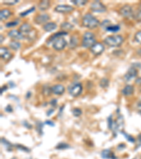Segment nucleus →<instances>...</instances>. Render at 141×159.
I'll use <instances>...</instances> for the list:
<instances>
[{
  "instance_id": "f257e3e1",
  "label": "nucleus",
  "mask_w": 141,
  "mask_h": 159,
  "mask_svg": "<svg viewBox=\"0 0 141 159\" xmlns=\"http://www.w3.org/2000/svg\"><path fill=\"white\" fill-rule=\"evenodd\" d=\"M82 25L87 28L94 29L100 25V21L93 14H86L82 18Z\"/></svg>"
},
{
  "instance_id": "f03ea898",
  "label": "nucleus",
  "mask_w": 141,
  "mask_h": 159,
  "mask_svg": "<svg viewBox=\"0 0 141 159\" xmlns=\"http://www.w3.org/2000/svg\"><path fill=\"white\" fill-rule=\"evenodd\" d=\"M124 38L119 35L107 36L104 39V43L107 46L111 47H118L121 46L124 43Z\"/></svg>"
},
{
  "instance_id": "7ed1b4c3",
  "label": "nucleus",
  "mask_w": 141,
  "mask_h": 159,
  "mask_svg": "<svg viewBox=\"0 0 141 159\" xmlns=\"http://www.w3.org/2000/svg\"><path fill=\"white\" fill-rule=\"evenodd\" d=\"M96 43L95 36L93 33L87 31L83 34V40H82V47L84 48L90 49Z\"/></svg>"
},
{
  "instance_id": "20e7f679",
  "label": "nucleus",
  "mask_w": 141,
  "mask_h": 159,
  "mask_svg": "<svg viewBox=\"0 0 141 159\" xmlns=\"http://www.w3.org/2000/svg\"><path fill=\"white\" fill-rule=\"evenodd\" d=\"M82 91H83V86L79 82H74L68 87L69 94L73 97H77L79 96L82 93Z\"/></svg>"
},
{
  "instance_id": "39448f33",
  "label": "nucleus",
  "mask_w": 141,
  "mask_h": 159,
  "mask_svg": "<svg viewBox=\"0 0 141 159\" xmlns=\"http://www.w3.org/2000/svg\"><path fill=\"white\" fill-rule=\"evenodd\" d=\"M90 10L96 13H104L107 11V7L101 1L96 0L90 4Z\"/></svg>"
},
{
  "instance_id": "423d86ee",
  "label": "nucleus",
  "mask_w": 141,
  "mask_h": 159,
  "mask_svg": "<svg viewBox=\"0 0 141 159\" xmlns=\"http://www.w3.org/2000/svg\"><path fill=\"white\" fill-rule=\"evenodd\" d=\"M67 45V42L63 37L56 38L52 43V47L54 50L60 51L64 50Z\"/></svg>"
},
{
  "instance_id": "0eeeda50",
  "label": "nucleus",
  "mask_w": 141,
  "mask_h": 159,
  "mask_svg": "<svg viewBox=\"0 0 141 159\" xmlns=\"http://www.w3.org/2000/svg\"><path fill=\"white\" fill-rule=\"evenodd\" d=\"M119 12L121 15L126 19H129V18H131L132 16H134L133 9L129 5H124V7H122L120 9Z\"/></svg>"
},
{
  "instance_id": "6e6552de",
  "label": "nucleus",
  "mask_w": 141,
  "mask_h": 159,
  "mask_svg": "<svg viewBox=\"0 0 141 159\" xmlns=\"http://www.w3.org/2000/svg\"><path fill=\"white\" fill-rule=\"evenodd\" d=\"M74 10V7L67 4H59L54 8V11L56 12L61 13V14H69V13L72 12Z\"/></svg>"
},
{
  "instance_id": "1a4fd4ad",
  "label": "nucleus",
  "mask_w": 141,
  "mask_h": 159,
  "mask_svg": "<svg viewBox=\"0 0 141 159\" xmlns=\"http://www.w3.org/2000/svg\"><path fill=\"white\" fill-rule=\"evenodd\" d=\"M90 50V52L93 54L95 56H98L100 55L104 51V46L101 43H96Z\"/></svg>"
},
{
  "instance_id": "9d476101",
  "label": "nucleus",
  "mask_w": 141,
  "mask_h": 159,
  "mask_svg": "<svg viewBox=\"0 0 141 159\" xmlns=\"http://www.w3.org/2000/svg\"><path fill=\"white\" fill-rule=\"evenodd\" d=\"M49 16L47 14H38L34 18V22L36 24L40 25V24H44V23H47V21H49Z\"/></svg>"
},
{
  "instance_id": "9b49d317",
  "label": "nucleus",
  "mask_w": 141,
  "mask_h": 159,
  "mask_svg": "<svg viewBox=\"0 0 141 159\" xmlns=\"http://www.w3.org/2000/svg\"><path fill=\"white\" fill-rule=\"evenodd\" d=\"M137 74H138V70L135 68V67H131L129 68L128 72L126 73L124 75V78L126 81H131L133 78H135L136 77Z\"/></svg>"
},
{
  "instance_id": "f8f14e48",
  "label": "nucleus",
  "mask_w": 141,
  "mask_h": 159,
  "mask_svg": "<svg viewBox=\"0 0 141 159\" xmlns=\"http://www.w3.org/2000/svg\"><path fill=\"white\" fill-rule=\"evenodd\" d=\"M0 56H1V59L6 60V61L10 60L12 57V53L10 52L9 49L4 47H1L0 48Z\"/></svg>"
},
{
  "instance_id": "ddd939ff",
  "label": "nucleus",
  "mask_w": 141,
  "mask_h": 159,
  "mask_svg": "<svg viewBox=\"0 0 141 159\" xmlns=\"http://www.w3.org/2000/svg\"><path fill=\"white\" fill-rule=\"evenodd\" d=\"M8 36L14 40H22L24 38V36L19 30H12L8 33Z\"/></svg>"
},
{
  "instance_id": "4468645a",
  "label": "nucleus",
  "mask_w": 141,
  "mask_h": 159,
  "mask_svg": "<svg viewBox=\"0 0 141 159\" xmlns=\"http://www.w3.org/2000/svg\"><path fill=\"white\" fill-rule=\"evenodd\" d=\"M31 30H32V25H30L28 23H23L19 28V31L21 32L23 36L29 34L31 32Z\"/></svg>"
},
{
  "instance_id": "2eb2a0df",
  "label": "nucleus",
  "mask_w": 141,
  "mask_h": 159,
  "mask_svg": "<svg viewBox=\"0 0 141 159\" xmlns=\"http://www.w3.org/2000/svg\"><path fill=\"white\" fill-rule=\"evenodd\" d=\"M57 28V25L54 22H47V23L43 25V28L46 32H52Z\"/></svg>"
},
{
  "instance_id": "dca6fc26",
  "label": "nucleus",
  "mask_w": 141,
  "mask_h": 159,
  "mask_svg": "<svg viewBox=\"0 0 141 159\" xmlns=\"http://www.w3.org/2000/svg\"><path fill=\"white\" fill-rule=\"evenodd\" d=\"M64 91V87L61 84H56L52 87V92L56 95H62Z\"/></svg>"
},
{
  "instance_id": "f3484780",
  "label": "nucleus",
  "mask_w": 141,
  "mask_h": 159,
  "mask_svg": "<svg viewBox=\"0 0 141 159\" xmlns=\"http://www.w3.org/2000/svg\"><path fill=\"white\" fill-rule=\"evenodd\" d=\"M68 34V32H66V31H60V32H57L55 34L52 35V36H50V37L49 38V39H47V43H53V41H54V40L56 39V38H61L63 37V36H67V35Z\"/></svg>"
},
{
  "instance_id": "a211bd4d",
  "label": "nucleus",
  "mask_w": 141,
  "mask_h": 159,
  "mask_svg": "<svg viewBox=\"0 0 141 159\" xmlns=\"http://www.w3.org/2000/svg\"><path fill=\"white\" fill-rule=\"evenodd\" d=\"M101 156L102 158L104 159H117L116 157L115 156L114 153L111 151H110V150L108 149L102 151Z\"/></svg>"
},
{
  "instance_id": "6ab92c4d",
  "label": "nucleus",
  "mask_w": 141,
  "mask_h": 159,
  "mask_svg": "<svg viewBox=\"0 0 141 159\" xmlns=\"http://www.w3.org/2000/svg\"><path fill=\"white\" fill-rule=\"evenodd\" d=\"M50 7V1L47 0H44V1H40V3L38 4V9L40 11H46Z\"/></svg>"
},
{
  "instance_id": "aec40b11",
  "label": "nucleus",
  "mask_w": 141,
  "mask_h": 159,
  "mask_svg": "<svg viewBox=\"0 0 141 159\" xmlns=\"http://www.w3.org/2000/svg\"><path fill=\"white\" fill-rule=\"evenodd\" d=\"M133 91H134V88H133V86L127 85L122 89L121 93L123 95H124V96H131V94H133Z\"/></svg>"
},
{
  "instance_id": "412c9836",
  "label": "nucleus",
  "mask_w": 141,
  "mask_h": 159,
  "mask_svg": "<svg viewBox=\"0 0 141 159\" xmlns=\"http://www.w3.org/2000/svg\"><path fill=\"white\" fill-rule=\"evenodd\" d=\"M11 16H12V12L7 9H1L0 11V19L1 21L8 19Z\"/></svg>"
},
{
  "instance_id": "4be33fe9",
  "label": "nucleus",
  "mask_w": 141,
  "mask_h": 159,
  "mask_svg": "<svg viewBox=\"0 0 141 159\" xmlns=\"http://www.w3.org/2000/svg\"><path fill=\"white\" fill-rule=\"evenodd\" d=\"M61 28L63 31L67 32V30H71L74 29V25L69 22H63L61 24Z\"/></svg>"
},
{
  "instance_id": "5701e85b",
  "label": "nucleus",
  "mask_w": 141,
  "mask_h": 159,
  "mask_svg": "<svg viewBox=\"0 0 141 159\" xmlns=\"http://www.w3.org/2000/svg\"><path fill=\"white\" fill-rule=\"evenodd\" d=\"M21 43L19 42L16 41H11L9 44V46L13 50H18L21 47Z\"/></svg>"
},
{
  "instance_id": "b1692460",
  "label": "nucleus",
  "mask_w": 141,
  "mask_h": 159,
  "mask_svg": "<svg viewBox=\"0 0 141 159\" xmlns=\"http://www.w3.org/2000/svg\"><path fill=\"white\" fill-rule=\"evenodd\" d=\"M78 43V38H76V36H72L70 38V43H69V47L71 49H74L75 47H77Z\"/></svg>"
},
{
  "instance_id": "393cba45",
  "label": "nucleus",
  "mask_w": 141,
  "mask_h": 159,
  "mask_svg": "<svg viewBox=\"0 0 141 159\" xmlns=\"http://www.w3.org/2000/svg\"><path fill=\"white\" fill-rule=\"evenodd\" d=\"M71 2L76 6L80 7L86 4L87 2V0H71Z\"/></svg>"
},
{
  "instance_id": "a878e982",
  "label": "nucleus",
  "mask_w": 141,
  "mask_h": 159,
  "mask_svg": "<svg viewBox=\"0 0 141 159\" xmlns=\"http://www.w3.org/2000/svg\"><path fill=\"white\" fill-rule=\"evenodd\" d=\"M105 30L109 32H117L120 30V26L119 25H111Z\"/></svg>"
},
{
  "instance_id": "bb28decb",
  "label": "nucleus",
  "mask_w": 141,
  "mask_h": 159,
  "mask_svg": "<svg viewBox=\"0 0 141 159\" xmlns=\"http://www.w3.org/2000/svg\"><path fill=\"white\" fill-rule=\"evenodd\" d=\"M109 81L108 78H103L100 80V85L102 88H107L109 86Z\"/></svg>"
},
{
  "instance_id": "cd10ccee",
  "label": "nucleus",
  "mask_w": 141,
  "mask_h": 159,
  "mask_svg": "<svg viewBox=\"0 0 141 159\" xmlns=\"http://www.w3.org/2000/svg\"><path fill=\"white\" fill-rule=\"evenodd\" d=\"M70 148V146L67 143H64V142H61V143L58 144V145L56 147V149H59V150H63V149H67Z\"/></svg>"
},
{
  "instance_id": "c85d7f7f",
  "label": "nucleus",
  "mask_w": 141,
  "mask_h": 159,
  "mask_svg": "<svg viewBox=\"0 0 141 159\" xmlns=\"http://www.w3.org/2000/svg\"><path fill=\"white\" fill-rule=\"evenodd\" d=\"M43 93L44 95H45V96H49V95H50L51 93H52V88L49 87V86L45 85L43 88Z\"/></svg>"
},
{
  "instance_id": "c756f323",
  "label": "nucleus",
  "mask_w": 141,
  "mask_h": 159,
  "mask_svg": "<svg viewBox=\"0 0 141 159\" xmlns=\"http://www.w3.org/2000/svg\"><path fill=\"white\" fill-rule=\"evenodd\" d=\"M35 10V7H32L31 8L25 11V12H21V14H20V16H21V17H24V16L28 15V14H30L32 12H33Z\"/></svg>"
},
{
  "instance_id": "7c9ffc66",
  "label": "nucleus",
  "mask_w": 141,
  "mask_h": 159,
  "mask_svg": "<svg viewBox=\"0 0 141 159\" xmlns=\"http://www.w3.org/2000/svg\"><path fill=\"white\" fill-rule=\"evenodd\" d=\"M121 133L124 135V136H125V138L128 141H129V142H131V143H135V139L133 137V136H130V135H129L128 134H126V133L124 132V131H121Z\"/></svg>"
},
{
  "instance_id": "2f4dec72",
  "label": "nucleus",
  "mask_w": 141,
  "mask_h": 159,
  "mask_svg": "<svg viewBox=\"0 0 141 159\" xmlns=\"http://www.w3.org/2000/svg\"><path fill=\"white\" fill-rule=\"evenodd\" d=\"M111 25V23L110 21H109V20H104V21H103L101 23V26L104 29H106L108 27L110 26V25Z\"/></svg>"
},
{
  "instance_id": "473e14b6",
  "label": "nucleus",
  "mask_w": 141,
  "mask_h": 159,
  "mask_svg": "<svg viewBox=\"0 0 141 159\" xmlns=\"http://www.w3.org/2000/svg\"><path fill=\"white\" fill-rule=\"evenodd\" d=\"M134 40L136 43H141V30H139L135 33Z\"/></svg>"
},
{
  "instance_id": "72a5a7b5",
  "label": "nucleus",
  "mask_w": 141,
  "mask_h": 159,
  "mask_svg": "<svg viewBox=\"0 0 141 159\" xmlns=\"http://www.w3.org/2000/svg\"><path fill=\"white\" fill-rule=\"evenodd\" d=\"M72 113L75 117H79L82 115V110L79 108H74L72 110Z\"/></svg>"
},
{
  "instance_id": "f704fd0d",
  "label": "nucleus",
  "mask_w": 141,
  "mask_h": 159,
  "mask_svg": "<svg viewBox=\"0 0 141 159\" xmlns=\"http://www.w3.org/2000/svg\"><path fill=\"white\" fill-rule=\"evenodd\" d=\"M19 21L9 22V23H6V27H7V28H12V27L16 26V25L19 24Z\"/></svg>"
},
{
  "instance_id": "c9c22d12",
  "label": "nucleus",
  "mask_w": 141,
  "mask_h": 159,
  "mask_svg": "<svg viewBox=\"0 0 141 159\" xmlns=\"http://www.w3.org/2000/svg\"><path fill=\"white\" fill-rule=\"evenodd\" d=\"M1 143H2L4 145H5V147H6L7 148H9V149H12L13 145L10 143L9 142L7 141L6 139H1Z\"/></svg>"
},
{
  "instance_id": "e433bc0d",
  "label": "nucleus",
  "mask_w": 141,
  "mask_h": 159,
  "mask_svg": "<svg viewBox=\"0 0 141 159\" xmlns=\"http://www.w3.org/2000/svg\"><path fill=\"white\" fill-rule=\"evenodd\" d=\"M134 18L135 19L137 20L138 21L141 22V7L140 9H139L138 12H137L135 14H134Z\"/></svg>"
},
{
  "instance_id": "4c0bfd02",
  "label": "nucleus",
  "mask_w": 141,
  "mask_h": 159,
  "mask_svg": "<svg viewBox=\"0 0 141 159\" xmlns=\"http://www.w3.org/2000/svg\"><path fill=\"white\" fill-rule=\"evenodd\" d=\"M16 147H17L18 149L22 150V151H25V152H29V151H30V149H28L27 147H23V146H22V145H19V144H17V145H16Z\"/></svg>"
},
{
  "instance_id": "58836bf2",
  "label": "nucleus",
  "mask_w": 141,
  "mask_h": 159,
  "mask_svg": "<svg viewBox=\"0 0 141 159\" xmlns=\"http://www.w3.org/2000/svg\"><path fill=\"white\" fill-rule=\"evenodd\" d=\"M19 0H15V1H4L3 4H7V5H14L16 4H17L19 2Z\"/></svg>"
},
{
  "instance_id": "ea45409f",
  "label": "nucleus",
  "mask_w": 141,
  "mask_h": 159,
  "mask_svg": "<svg viewBox=\"0 0 141 159\" xmlns=\"http://www.w3.org/2000/svg\"><path fill=\"white\" fill-rule=\"evenodd\" d=\"M45 124H47V125L51 126V127H54V122H52V121H49V120H48V121L45 122Z\"/></svg>"
},
{
  "instance_id": "a19ab883",
  "label": "nucleus",
  "mask_w": 141,
  "mask_h": 159,
  "mask_svg": "<svg viewBox=\"0 0 141 159\" xmlns=\"http://www.w3.org/2000/svg\"><path fill=\"white\" fill-rule=\"evenodd\" d=\"M6 111H7V112H9V113L12 112V107H11L10 105H8V106H7V108H6Z\"/></svg>"
},
{
  "instance_id": "79ce46f5",
  "label": "nucleus",
  "mask_w": 141,
  "mask_h": 159,
  "mask_svg": "<svg viewBox=\"0 0 141 159\" xmlns=\"http://www.w3.org/2000/svg\"><path fill=\"white\" fill-rule=\"evenodd\" d=\"M56 102H57V101H56V99H54V100H52V101L50 102V104L52 105H54V107H55L56 105Z\"/></svg>"
},
{
  "instance_id": "37998d69",
  "label": "nucleus",
  "mask_w": 141,
  "mask_h": 159,
  "mask_svg": "<svg viewBox=\"0 0 141 159\" xmlns=\"http://www.w3.org/2000/svg\"><path fill=\"white\" fill-rule=\"evenodd\" d=\"M135 83H137V84H139V85L141 84V77L137 78V79L135 80Z\"/></svg>"
},
{
  "instance_id": "c03bdc74",
  "label": "nucleus",
  "mask_w": 141,
  "mask_h": 159,
  "mask_svg": "<svg viewBox=\"0 0 141 159\" xmlns=\"http://www.w3.org/2000/svg\"><path fill=\"white\" fill-rule=\"evenodd\" d=\"M53 111H54V108H52L51 110H49L48 111V112H47V116H49V115H50L52 114V113L53 112Z\"/></svg>"
},
{
  "instance_id": "a18cd8bd",
  "label": "nucleus",
  "mask_w": 141,
  "mask_h": 159,
  "mask_svg": "<svg viewBox=\"0 0 141 159\" xmlns=\"http://www.w3.org/2000/svg\"><path fill=\"white\" fill-rule=\"evenodd\" d=\"M6 89H7V87L6 86H4L3 88H1V95L2 94V92H4V91H5Z\"/></svg>"
},
{
  "instance_id": "49530a36",
  "label": "nucleus",
  "mask_w": 141,
  "mask_h": 159,
  "mask_svg": "<svg viewBox=\"0 0 141 159\" xmlns=\"http://www.w3.org/2000/svg\"><path fill=\"white\" fill-rule=\"evenodd\" d=\"M0 37H1V42H0V43H1V44L4 42V36H2V35H1V36H0Z\"/></svg>"
},
{
  "instance_id": "de8ad7c7",
  "label": "nucleus",
  "mask_w": 141,
  "mask_h": 159,
  "mask_svg": "<svg viewBox=\"0 0 141 159\" xmlns=\"http://www.w3.org/2000/svg\"><path fill=\"white\" fill-rule=\"evenodd\" d=\"M30 96H31L30 92H28V94H27V95H26V98H30Z\"/></svg>"
},
{
  "instance_id": "09e8293b",
  "label": "nucleus",
  "mask_w": 141,
  "mask_h": 159,
  "mask_svg": "<svg viewBox=\"0 0 141 159\" xmlns=\"http://www.w3.org/2000/svg\"><path fill=\"white\" fill-rule=\"evenodd\" d=\"M12 159H16V158H12Z\"/></svg>"
}]
</instances>
